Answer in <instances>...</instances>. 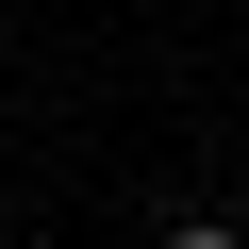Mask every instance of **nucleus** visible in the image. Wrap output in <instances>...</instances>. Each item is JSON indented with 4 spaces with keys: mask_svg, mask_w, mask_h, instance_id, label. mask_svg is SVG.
Wrapping results in <instances>:
<instances>
[{
    "mask_svg": "<svg viewBox=\"0 0 249 249\" xmlns=\"http://www.w3.org/2000/svg\"><path fill=\"white\" fill-rule=\"evenodd\" d=\"M150 249H249V232H232V216H166Z\"/></svg>",
    "mask_w": 249,
    "mask_h": 249,
    "instance_id": "nucleus-1",
    "label": "nucleus"
}]
</instances>
